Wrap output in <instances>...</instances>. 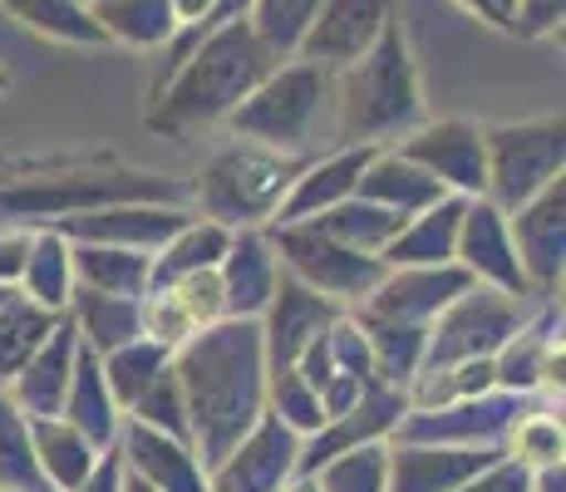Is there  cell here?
I'll use <instances>...</instances> for the list:
<instances>
[{"label":"cell","instance_id":"83f0119b","mask_svg":"<svg viewBox=\"0 0 566 492\" xmlns=\"http://www.w3.org/2000/svg\"><path fill=\"white\" fill-rule=\"evenodd\" d=\"M60 414L84 433L94 448H114V433H118V419L124 409L114 404L108 394V379H104V365L90 345L74 349V369H70V389H64V404Z\"/></svg>","mask_w":566,"mask_h":492},{"label":"cell","instance_id":"ee69618b","mask_svg":"<svg viewBox=\"0 0 566 492\" xmlns=\"http://www.w3.org/2000/svg\"><path fill=\"white\" fill-rule=\"evenodd\" d=\"M124 414L128 419H138V423H148V429L172 433V439H188V409H182V385H178L172 359H168V369H158V379L138 394Z\"/></svg>","mask_w":566,"mask_h":492},{"label":"cell","instance_id":"e575fe53","mask_svg":"<svg viewBox=\"0 0 566 492\" xmlns=\"http://www.w3.org/2000/svg\"><path fill=\"white\" fill-rule=\"evenodd\" d=\"M60 315L64 311H45V305H35L25 291H10L6 301H0V389L45 345V335L60 325Z\"/></svg>","mask_w":566,"mask_h":492},{"label":"cell","instance_id":"d590c367","mask_svg":"<svg viewBox=\"0 0 566 492\" xmlns=\"http://www.w3.org/2000/svg\"><path fill=\"white\" fill-rule=\"evenodd\" d=\"M90 15L104 25L114 45L154 50L172 40V0H90Z\"/></svg>","mask_w":566,"mask_h":492},{"label":"cell","instance_id":"ac0fdd59","mask_svg":"<svg viewBox=\"0 0 566 492\" xmlns=\"http://www.w3.org/2000/svg\"><path fill=\"white\" fill-rule=\"evenodd\" d=\"M399 15L395 0H321L296 60H311L321 70H345L379 40V30Z\"/></svg>","mask_w":566,"mask_h":492},{"label":"cell","instance_id":"f546056e","mask_svg":"<svg viewBox=\"0 0 566 492\" xmlns=\"http://www.w3.org/2000/svg\"><path fill=\"white\" fill-rule=\"evenodd\" d=\"M30 443H35V463H40V473L50 478L54 492H74L104 453V448H94L70 419H64V414L30 419Z\"/></svg>","mask_w":566,"mask_h":492},{"label":"cell","instance_id":"7bdbcfd3","mask_svg":"<svg viewBox=\"0 0 566 492\" xmlns=\"http://www.w3.org/2000/svg\"><path fill=\"white\" fill-rule=\"evenodd\" d=\"M266 409L276 414L286 429H296L301 439L315 433L325 423V409H321V394H315L306 379H301L296 365H266Z\"/></svg>","mask_w":566,"mask_h":492},{"label":"cell","instance_id":"f5cc1de1","mask_svg":"<svg viewBox=\"0 0 566 492\" xmlns=\"http://www.w3.org/2000/svg\"><path fill=\"white\" fill-rule=\"evenodd\" d=\"M459 6H463V10H473V15H478V20H488V25L503 30V15H497L493 0H459Z\"/></svg>","mask_w":566,"mask_h":492},{"label":"cell","instance_id":"d4e9b609","mask_svg":"<svg viewBox=\"0 0 566 492\" xmlns=\"http://www.w3.org/2000/svg\"><path fill=\"white\" fill-rule=\"evenodd\" d=\"M74 349H80V331H74L70 315H60V325L45 335V345L20 365V375L6 385V394L20 404L25 419H45L60 414L64 389H70V369H74Z\"/></svg>","mask_w":566,"mask_h":492},{"label":"cell","instance_id":"ba28073f","mask_svg":"<svg viewBox=\"0 0 566 492\" xmlns=\"http://www.w3.org/2000/svg\"><path fill=\"white\" fill-rule=\"evenodd\" d=\"M266 237L276 247L281 266L321 295H331L335 305H360L375 291V281L389 271L375 251H355V247L335 242L315 222H276V227H266Z\"/></svg>","mask_w":566,"mask_h":492},{"label":"cell","instance_id":"816d5d0a","mask_svg":"<svg viewBox=\"0 0 566 492\" xmlns=\"http://www.w3.org/2000/svg\"><path fill=\"white\" fill-rule=\"evenodd\" d=\"M532 492H566V468L562 463L532 468Z\"/></svg>","mask_w":566,"mask_h":492},{"label":"cell","instance_id":"74e56055","mask_svg":"<svg viewBox=\"0 0 566 492\" xmlns=\"http://www.w3.org/2000/svg\"><path fill=\"white\" fill-rule=\"evenodd\" d=\"M306 222H315L321 232H331L335 242H345L355 251H375V257H379V247H385L389 237L405 227V217H399L395 207L369 202V197H345V202H335L331 212L306 217Z\"/></svg>","mask_w":566,"mask_h":492},{"label":"cell","instance_id":"f35d334b","mask_svg":"<svg viewBox=\"0 0 566 492\" xmlns=\"http://www.w3.org/2000/svg\"><path fill=\"white\" fill-rule=\"evenodd\" d=\"M0 488L10 492H54L50 478L35 463V443H30V419L20 404L0 389Z\"/></svg>","mask_w":566,"mask_h":492},{"label":"cell","instance_id":"8fae6325","mask_svg":"<svg viewBox=\"0 0 566 492\" xmlns=\"http://www.w3.org/2000/svg\"><path fill=\"white\" fill-rule=\"evenodd\" d=\"M507 227H513V247L532 295L552 301L562 291V266H566V178L547 182L537 197L513 207Z\"/></svg>","mask_w":566,"mask_h":492},{"label":"cell","instance_id":"5bb4252c","mask_svg":"<svg viewBox=\"0 0 566 492\" xmlns=\"http://www.w3.org/2000/svg\"><path fill=\"white\" fill-rule=\"evenodd\" d=\"M473 286V276L459 261H439V266H389L375 281V291L355 305L360 321H405V325H429L453 295Z\"/></svg>","mask_w":566,"mask_h":492},{"label":"cell","instance_id":"1f68e13d","mask_svg":"<svg viewBox=\"0 0 566 492\" xmlns=\"http://www.w3.org/2000/svg\"><path fill=\"white\" fill-rule=\"evenodd\" d=\"M227 242H232V227L212 222V217H188V222H182L178 232L154 251L148 291L168 286V281H178V276H192V271H212L217 261H222Z\"/></svg>","mask_w":566,"mask_h":492},{"label":"cell","instance_id":"836d02e7","mask_svg":"<svg viewBox=\"0 0 566 492\" xmlns=\"http://www.w3.org/2000/svg\"><path fill=\"white\" fill-rule=\"evenodd\" d=\"M15 286L25 291L35 305H45V311H64V305H70V291H74L70 237H60L54 227L30 232V251H25V266H20Z\"/></svg>","mask_w":566,"mask_h":492},{"label":"cell","instance_id":"ab89813d","mask_svg":"<svg viewBox=\"0 0 566 492\" xmlns=\"http://www.w3.org/2000/svg\"><path fill=\"white\" fill-rule=\"evenodd\" d=\"M168 359H172V349L158 345L154 335H138V341H128V345H118V349H108V355H99L104 379H108V394H114L118 409H128L138 394L154 385L158 369H168Z\"/></svg>","mask_w":566,"mask_h":492},{"label":"cell","instance_id":"9f6ffc18","mask_svg":"<svg viewBox=\"0 0 566 492\" xmlns=\"http://www.w3.org/2000/svg\"><path fill=\"white\" fill-rule=\"evenodd\" d=\"M497 6V15H503V30H507V15H513V0H493Z\"/></svg>","mask_w":566,"mask_h":492},{"label":"cell","instance_id":"603a6c76","mask_svg":"<svg viewBox=\"0 0 566 492\" xmlns=\"http://www.w3.org/2000/svg\"><path fill=\"white\" fill-rule=\"evenodd\" d=\"M281 261L271 247L266 227H237L217 261V281H222V315H256L266 311L271 291H276Z\"/></svg>","mask_w":566,"mask_h":492},{"label":"cell","instance_id":"681fc988","mask_svg":"<svg viewBox=\"0 0 566 492\" xmlns=\"http://www.w3.org/2000/svg\"><path fill=\"white\" fill-rule=\"evenodd\" d=\"M30 232H0V286H15L20 266H25Z\"/></svg>","mask_w":566,"mask_h":492},{"label":"cell","instance_id":"c3c4849f","mask_svg":"<svg viewBox=\"0 0 566 492\" xmlns=\"http://www.w3.org/2000/svg\"><path fill=\"white\" fill-rule=\"evenodd\" d=\"M74 492H124V463H118L114 448H104L99 463L90 468V478H84Z\"/></svg>","mask_w":566,"mask_h":492},{"label":"cell","instance_id":"30bf717a","mask_svg":"<svg viewBox=\"0 0 566 492\" xmlns=\"http://www.w3.org/2000/svg\"><path fill=\"white\" fill-rule=\"evenodd\" d=\"M527 409H537V394L483 389L468 399L439 404V409H409L389 439L409 443H463V448H507V433Z\"/></svg>","mask_w":566,"mask_h":492},{"label":"cell","instance_id":"cb8c5ba5","mask_svg":"<svg viewBox=\"0 0 566 492\" xmlns=\"http://www.w3.org/2000/svg\"><path fill=\"white\" fill-rule=\"evenodd\" d=\"M369 158H375V144H345L340 153H331V158L306 163V168L296 172V182H291V192L281 197L276 217H271L266 227L306 222V217H321V212H331L335 202L355 197V182H360V172H365Z\"/></svg>","mask_w":566,"mask_h":492},{"label":"cell","instance_id":"4dcf8cb0","mask_svg":"<svg viewBox=\"0 0 566 492\" xmlns=\"http://www.w3.org/2000/svg\"><path fill=\"white\" fill-rule=\"evenodd\" d=\"M74 286L108 291V295H148V271H154V251H128L104 242H70Z\"/></svg>","mask_w":566,"mask_h":492},{"label":"cell","instance_id":"60d3db41","mask_svg":"<svg viewBox=\"0 0 566 492\" xmlns=\"http://www.w3.org/2000/svg\"><path fill=\"white\" fill-rule=\"evenodd\" d=\"M315 10H321V0H252L247 25L256 30V40L266 45V54L281 64V60H296Z\"/></svg>","mask_w":566,"mask_h":492},{"label":"cell","instance_id":"d6986e66","mask_svg":"<svg viewBox=\"0 0 566 492\" xmlns=\"http://www.w3.org/2000/svg\"><path fill=\"white\" fill-rule=\"evenodd\" d=\"M340 315V305L331 295L306 286L301 276H291L281 266L276 291H271L266 311H261V345H266V365H296V355L306 349L325 325Z\"/></svg>","mask_w":566,"mask_h":492},{"label":"cell","instance_id":"52a82bcc","mask_svg":"<svg viewBox=\"0 0 566 492\" xmlns=\"http://www.w3.org/2000/svg\"><path fill=\"white\" fill-rule=\"evenodd\" d=\"M488 148V192L503 212L537 197L547 182L562 178L566 168V124L557 118H532V124H503L483 128Z\"/></svg>","mask_w":566,"mask_h":492},{"label":"cell","instance_id":"11a10c76","mask_svg":"<svg viewBox=\"0 0 566 492\" xmlns=\"http://www.w3.org/2000/svg\"><path fill=\"white\" fill-rule=\"evenodd\" d=\"M124 492H158V488H148L144 478H134V473H128V468H124Z\"/></svg>","mask_w":566,"mask_h":492},{"label":"cell","instance_id":"4316f807","mask_svg":"<svg viewBox=\"0 0 566 492\" xmlns=\"http://www.w3.org/2000/svg\"><path fill=\"white\" fill-rule=\"evenodd\" d=\"M64 315L80 331V345H90L94 355H108V349L144 335V295H108V291L74 286Z\"/></svg>","mask_w":566,"mask_h":492},{"label":"cell","instance_id":"44dd1931","mask_svg":"<svg viewBox=\"0 0 566 492\" xmlns=\"http://www.w3.org/2000/svg\"><path fill=\"white\" fill-rule=\"evenodd\" d=\"M507 448H463V443H409L389 439V492H453L478 468H488Z\"/></svg>","mask_w":566,"mask_h":492},{"label":"cell","instance_id":"91938a15","mask_svg":"<svg viewBox=\"0 0 566 492\" xmlns=\"http://www.w3.org/2000/svg\"><path fill=\"white\" fill-rule=\"evenodd\" d=\"M0 492H10V488H0Z\"/></svg>","mask_w":566,"mask_h":492},{"label":"cell","instance_id":"b9f144b4","mask_svg":"<svg viewBox=\"0 0 566 492\" xmlns=\"http://www.w3.org/2000/svg\"><path fill=\"white\" fill-rule=\"evenodd\" d=\"M311 478L321 483V492H389V439L345 448L325 458Z\"/></svg>","mask_w":566,"mask_h":492},{"label":"cell","instance_id":"680465c9","mask_svg":"<svg viewBox=\"0 0 566 492\" xmlns=\"http://www.w3.org/2000/svg\"><path fill=\"white\" fill-rule=\"evenodd\" d=\"M0 90H6V70H0Z\"/></svg>","mask_w":566,"mask_h":492},{"label":"cell","instance_id":"8d00e7d4","mask_svg":"<svg viewBox=\"0 0 566 492\" xmlns=\"http://www.w3.org/2000/svg\"><path fill=\"white\" fill-rule=\"evenodd\" d=\"M360 321V315H355ZM365 341H369V365L375 379L385 385H405L419 375L423 365V345H429V325H405V321H360Z\"/></svg>","mask_w":566,"mask_h":492},{"label":"cell","instance_id":"7dc6e473","mask_svg":"<svg viewBox=\"0 0 566 492\" xmlns=\"http://www.w3.org/2000/svg\"><path fill=\"white\" fill-rule=\"evenodd\" d=\"M453 492H532V468L517 463L513 453H497L488 468H478L473 478H468L463 488Z\"/></svg>","mask_w":566,"mask_h":492},{"label":"cell","instance_id":"f907efd6","mask_svg":"<svg viewBox=\"0 0 566 492\" xmlns=\"http://www.w3.org/2000/svg\"><path fill=\"white\" fill-rule=\"evenodd\" d=\"M212 6L217 0H172V25H178L172 35H192V30L212 15Z\"/></svg>","mask_w":566,"mask_h":492},{"label":"cell","instance_id":"484cf974","mask_svg":"<svg viewBox=\"0 0 566 492\" xmlns=\"http://www.w3.org/2000/svg\"><path fill=\"white\" fill-rule=\"evenodd\" d=\"M463 207H468V197L449 192V197H439V202H429L423 212L405 217V227L379 247V261H385V266H439V261H453Z\"/></svg>","mask_w":566,"mask_h":492},{"label":"cell","instance_id":"277c9868","mask_svg":"<svg viewBox=\"0 0 566 492\" xmlns=\"http://www.w3.org/2000/svg\"><path fill=\"white\" fill-rule=\"evenodd\" d=\"M108 202H178L192 207V188L163 172L104 168V172H45L25 182H0V217L10 222H60L70 212H90Z\"/></svg>","mask_w":566,"mask_h":492},{"label":"cell","instance_id":"4fadbf2b","mask_svg":"<svg viewBox=\"0 0 566 492\" xmlns=\"http://www.w3.org/2000/svg\"><path fill=\"white\" fill-rule=\"evenodd\" d=\"M296 458H301V433L286 429L266 409L222 463L207 468V488L212 492H281L296 478Z\"/></svg>","mask_w":566,"mask_h":492},{"label":"cell","instance_id":"6f0895ef","mask_svg":"<svg viewBox=\"0 0 566 492\" xmlns=\"http://www.w3.org/2000/svg\"><path fill=\"white\" fill-rule=\"evenodd\" d=\"M10 291H15V286H0V301H6V295H10Z\"/></svg>","mask_w":566,"mask_h":492},{"label":"cell","instance_id":"8992f818","mask_svg":"<svg viewBox=\"0 0 566 492\" xmlns=\"http://www.w3.org/2000/svg\"><path fill=\"white\" fill-rule=\"evenodd\" d=\"M325 98H331V70H321L311 60H281L271 64L266 80L222 124L232 128V138H247V144L276 153H296L311 138Z\"/></svg>","mask_w":566,"mask_h":492},{"label":"cell","instance_id":"e0dca14e","mask_svg":"<svg viewBox=\"0 0 566 492\" xmlns=\"http://www.w3.org/2000/svg\"><path fill=\"white\" fill-rule=\"evenodd\" d=\"M192 217V207L178 202H108L90 212H70L50 222L70 242H104V247H128V251H158Z\"/></svg>","mask_w":566,"mask_h":492},{"label":"cell","instance_id":"bcb514c9","mask_svg":"<svg viewBox=\"0 0 566 492\" xmlns=\"http://www.w3.org/2000/svg\"><path fill=\"white\" fill-rule=\"evenodd\" d=\"M566 0H513V15H507V30L522 40H547L562 30Z\"/></svg>","mask_w":566,"mask_h":492},{"label":"cell","instance_id":"5b68a950","mask_svg":"<svg viewBox=\"0 0 566 492\" xmlns=\"http://www.w3.org/2000/svg\"><path fill=\"white\" fill-rule=\"evenodd\" d=\"M301 168H306V163H301L296 153H276V148L237 138V144L217 148L212 158L202 163L192 202L202 207V217L232 227V232L237 227H266Z\"/></svg>","mask_w":566,"mask_h":492},{"label":"cell","instance_id":"d6a6232c","mask_svg":"<svg viewBox=\"0 0 566 492\" xmlns=\"http://www.w3.org/2000/svg\"><path fill=\"white\" fill-rule=\"evenodd\" d=\"M15 25L35 30L45 40H60V45H84V50H99V45H114L104 35V25L90 15L84 0H0Z\"/></svg>","mask_w":566,"mask_h":492},{"label":"cell","instance_id":"f1b7e54d","mask_svg":"<svg viewBox=\"0 0 566 492\" xmlns=\"http://www.w3.org/2000/svg\"><path fill=\"white\" fill-rule=\"evenodd\" d=\"M355 197H369L379 207H395L399 217H413L429 202L449 197V188L439 178H429L419 163H409L399 148H375V158L365 163L360 182H355Z\"/></svg>","mask_w":566,"mask_h":492},{"label":"cell","instance_id":"f6af8a7d","mask_svg":"<svg viewBox=\"0 0 566 492\" xmlns=\"http://www.w3.org/2000/svg\"><path fill=\"white\" fill-rule=\"evenodd\" d=\"M562 448H566V433H562V419L547 409H527L522 419L513 423L507 433V453L527 468H542V463H562Z\"/></svg>","mask_w":566,"mask_h":492},{"label":"cell","instance_id":"7402d4cb","mask_svg":"<svg viewBox=\"0 0 566 492\" xmlns=\"http://www.w3.org/2000/svg\"><path fill=\"white\" fill-rule=\"evenodd\" d=\"M212 321H222V281H217V266L178 276L144 295V335H154L168 349H178L188 335H198Z\"/></svg>","mask_w":566,"mask_h":492},{"label":"cell","instance_id":"7c38bea8","mask_svg":"<svg viewBox=\"0 0 566 492\" xmlns=\"http://www.w3.org/2000/svg\"><path fill=\"white\" fill-rule=\"evenodd\" d=\"M453 261H459L478 286H493L503 295H517V301L532 295L527 276H522L517 247H513L507 212L493 202V197H468L463 222H459V242H453Z\"/></svg>","mask_w":566,"mask_h":492},{"label":"cell","instance_id":"3957f363","mask_svg":"<svg viewBox=\"0 0 566 492\" xmlns=\"http://www.w3.org/2000/svg\"><path fill=\"white\" fill-rule=\"evenodd\" d=\"M335 104H340V144H389L423 124L419 70L409 60V40L399 30V15L379 30L355 64L335 70Z\"/></svg>","mask_w":566,"mask_h":492},{"label":"cell","instance_id":"ffe728a7","mask_svg":"<svg viewBox=\"0 0 566 492\" xmlns=\"http://www.w3.org/2000/svg\"><path fill=\"white\" fill-rule=\"evenodd\" d=\"M114 453L128 473L144 478V483L158 492H212L207 488L202 458L192 453L188 439H172V433L148 429V423H138V419H118Z\"/></svg>","mask_w":566,"mask_h":492},{"label":"cell","instance_id":"7a4b0ae2","mask_svg":"<svg viewBox=\"0 0 566 492\" xmlns=\"http://www.w3.org/2000/svg\"><path fill=\"white\" fill-rule=\"evenodd\" d=\"M271 54L256 40V30L247 25V15L222 20L212 25L207 35H198L188 45L178 64L163 74L158 98L148 108V128L168 138H182L192 128L207 124H222L247 94L266 80L271 70Z\"/></svg>","mask_w":566,"mask_h":492},{"label":"cell","instance_id":"9a60e30c","mask_svg":"<svg viewBox=\"0 0 566 492\" xmlns=\"http://www.w3.org/2000/svg\"><path fill=\"white\" fill-rule=\"evenodd\" d=\"M399 153L419 163L429 178H439L459 197H483L488 192V148L483 128L468 118H439V124H419L399 138Z\"/></svg>","mask_w":566,"mask_h":492},{"label":"cell","instance_id":"2e32d148","mask_svg":"<svg viewBox=\"0 0 566 492\" xmlns=\"http://www.w3.org/2000/svg\"><path fill=\"white\" fill-rule=\"evenodd\" d=\"M409 414V389L405 385H385V379H369L360 389V399L350 404L345 414L325 419L315 433L301 439V458H296V473H315L325 458L345 453L355 443H379L399 429V419Z\"/></svg>","mask_w":566,"mask_h":492},{"label":"cell","instance_id":"6da1fadb","mask_svg":"<svg viewBox=\"0 0 566 492\" xmlns=\"http://www.w3.org/2000/svg\"><path fill=\"white\" fill-rule=\"evenodd\" d=\"M188 409V443L217 468L266 414V345L256 315H222L172 349Z\"/></svg>","mask_w":566,"mask_h":492},{"label":"cell","instance_id":"db71d44e","mask_svg":"<svg viewBox=\"0 0 566 492\" xmlns=\"http://www.w3.org/2000/svg\"><path fill=\"white\" fill-rule=\"evenodd\" d=\"M281 492H321V483H315L311 473H296V478H291V483L281 488Z\"/></svg>","mask_w":566,"mask_h":492},{"label":"cell","instance_id":"9c48e42d","mask_svg":"<svg viewBox=\"0 0 566 492\" xmlns=\"http://www.w3.org/2000/svg\"><path fill=\"white\" fill-rule=\"evenodd\" d=\"M522 321H527V305H522L517 295H503V291L473 281V286L463 295H453L429 321V345H423L419 369H439V365L473 359V355H497L503 341L517 335Z\"/></svg>","mask_w":566,"mask_h":492}]
</instances>
